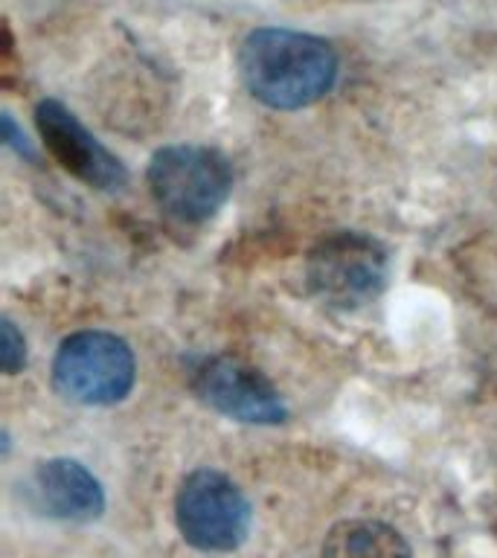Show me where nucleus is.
I'll use <instances>...</instances> for the list:
<instances>
[{
  "label": "nucleus",
  "instance_id": "1",
  "mask_svg": "<svg viewBox=\"0 0 497 558\" xmlns=\"http://www.w3.org/2000/svg\"><path fill=\"white\" fill-rule=\"evenodd\" d=\"M244 87L262 105L296 111L320 102L338 82V52L317 35L262 26L253 29L239 50Z\"/></svg>",
  "mask_w": 497,
  "mask_h": 558
},
{
  "label": "nucleus",
  "instance_id": "2",
  "mask_svg": "<svg viewBox=\"0 0 497 558\" xmlns=\"http://www.w3.org/2000/svg\"><path fill=\"white\" fill-rule=\"evenodd\" d=\"M148 190L163 213L198 225L216 216L230 198L233 166L209 146H166L148 163Z\"/></svg>",
  "mask_w": 497,
  "mask_h": 558
},
{
  "label": "nucleus",
  "instance_id": "3",
  "mask_svg": "<svg viewBox=\"0 0 497 558\" xmlns=\"http://www.w3.org/2000/svg\"><path fill=\"white\" fill-rule=\"evenodd\" d=\"M390 277V256L373 235L338 230L323 235L308 253L305 279L317 300L340 312H355L381 294Z\"/></svg>",
  "mask_w": 497,
  "mask_h": 558
},
{
  "label": "nucleus",
  "instance_id": "4",
  "mask_svg": "<svg viewBox=\"0 0 497 558\" xmlns=\"http://www.w3.org/2000/svg\"><path fill=\"white\" fill-rule=\"evenodd\" d=\"M134 352L111 331L87 329L70 335L52 361V384L64 399L108 408L117 404L134 387Z\"/></svg>",
  "mask_w": 497,
  "mask_h": 558
},
{
  "label": "nucleus",
  "instance_id": "5",
  "mask_svg": "<svg viewBox=\"0 0 497 558\" xmlns=\"http://www.w3.org/2000/svg\"><path fill=\"white\" fill-rule=\"evenodd\" d=\"M174 521L183 541L201 553H233L251 535L253 509L227 474L198 469L178 488Z\"/></svg>",
  "mask_w": 497,
  "mask_h": 558
},
{
  "label": "nucleus",
  "instance_id": "6",
  "mask_svg": "<svg viewBox=\"0 0 497 558\" xmlns=\"http://www.w3.org/2000/svg\"><path fill=\"white\" fill-rule=\"evenodd\" d=\"M192 390L221 416L247 425H279L288 418V404L274 384L239 357H201L192 366Z\"/></svg>",
  "mask_w": 497,
  "mask_h": 558
},
{
  "label": "nucleus",
  "instance_id": "7",
  "mask_svg": "<svg viewBox=\"0 0 497 558\" xmlns=\"http://www.w3.org/2000/svg\"><path fill=\"white\" fill-rule=\"evenodd\" d=\"M35 122L41 131L50 155L59 160L70 174L85 181L94 190H120L129 183V172L117 155H111L90 131L78 122V117L59 99H44L35 108Z\"/></svg>",
  "mask_w": 497,
  "mask_h": 558
},
{
  "label": "nucleus",
  "instance_id": "8",
  "mask_svg": "<svg viewBox=\"0 0 497 558\" xmlns=\"http://www.w3.org/2000/svg\"><path fill=\"white\" fill-rule=\"evenodd\" d=\"M29 500L56 521L90 523L105 512L102 483L76 460L38 462L29 477Z\"/></svg>",
  "mask_w": 497,
  "mask_h": 558
},
{
  "label": "nucleus",
  "instance_id": "9",
  "mask_svg": "<svg viewBox=\"0 0 497 558\" xmlns=\"http://www.w3.org/2000/svg\"><path fill=\"white\" fill-rule=\"evenodd\" d=\"M323 558H413V549L381 521H340L326 535Z\"/></svg>",
  "mask_w": 497,
  "mask_h": 558
},
{
  "label": "nucleus",
  "instance_id": "10",
  "mask_svg": "<svg viewBox=\"0 0 497 558\" xmlns=\"http://www.w3.org/2000/svg\"><path fill=\"white\" fill-rule=\"evenodd\" d=\"M0 364L7 375H15L26 364V340L12 320L0 323Z\"/></svg>",
  "mask_w": 497,
  "mask_h": 558
},
{
  "label": "nucleus",
  "instance_id": "11",
  "mask_svg": "<svg viewBox=\"0 0 497 558\" xmlns=\"http://www.w3.org/2000/svg\"><path fill=\"white\" fill-rule=\"evenodd\" d=\"M3 137H7V143L9 146H15L17 151H21V155H29L33 157V151H29V143H26V137L21 140L17 137V129H15V120H12V117H3Z\"/></svg>",
  "mask_w": 497,
  "mask_h": 558
}]
</instances>
